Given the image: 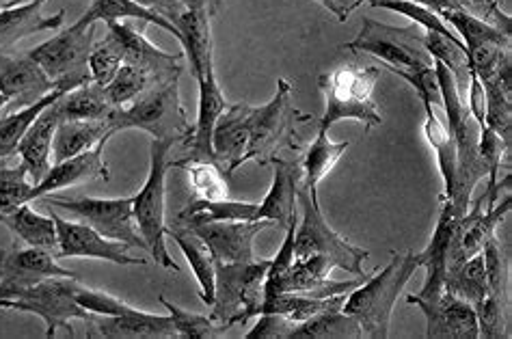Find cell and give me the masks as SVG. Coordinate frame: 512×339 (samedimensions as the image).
<instances>
[{
  "label": "cell",
  "mask_w": 512,
  "mask_h": 339,
  "mask_svg": "<svg viewBox=\"0 0 512 339\" xmlns=\"http://www.w3.org/2000/svg\"><path fill=\"white\" fill-rule=\"evenodd\" d=\"M420 26H389L372 18H363L361 31L344 50L366 52L385 63V70L409 83L422 104H441L439 83L435 74V59L422 46Z\"/></svg>",
  "instance_id": "6da1fadb"
},
{
  "label": "cell",
  "mask_w": 512,
  "mask_h": 339,
  "mask_svg": "<svg viewBox=\"0 0 512 339\" xmlns=\"http://www.w3.org/2000/svg\"><path fill=\"white\" fill-rule=\"evenodd\" d=\"M420 268L415 253H394L389 264L376 270L366 281L346 296L344 311L359 324L366 339H385L398 296Z\"/></svg>",
  "instance_id": "7a4b0ae2"
},
{
  "label": "cell",
  "mask_w": 512,
  "mask_h": 339,
  "mask_svg": "<svg viewBox=\"0 0 512 339\" xmlns=\"http://www.w3.org/2000/svg\"><path fill=\"white\" fill-rule=\"evenodd\" d=\"M175 143L171 141H152L150 145V173L141 191L132 197V216L137 232L141 234L147 253L152 260L163 268L182 273V268L173 262V257L167 249V171L171 169L169 154Z\"/></svg>",
  "instance_id": "3957f363"
},
{
  "label": "cell",
  "mask_w": 512,
  "mask_h": 339,
  "mask_svg": "<svg viewBox=\"0 0 512 339\" xmlns=\"http://www.w3.org/2000/svg\"><path fill=\"white\" fill-rule=\"evenodd\" d=\"M271 260L217 262L214 260V303L212 320L221 331L258 318L264 303V281Z\"/></svg>",
  "instance_id": "277c9868"
},
{
  "label": "cell",
  "mask_w": 512,
  "mask_h": 339,
  "mask_svg": "<svg viewBox=\"0 0 512 339\" xmlns=\"http://www.w3.org/2000/svg\"><path fill=\"white\" fill-rule=\"evenodd\" d=\"M381 78V67L342 65L331 74L320 76V89L325 93V115L318 119V128L327 130L342 119H355L359 124L376 128L383 124V115L374 102V87Z\"/></svg>",
  "instance_id": "5b68a950"
},
{
  "label": "cell",
  "mask_w": 512,
  "mask_h": 339,
  "mask_svg": "<svg viewBox=\"0 0 512 339\" xmlns=\"http://www.w3.org/2000/svg\"><path fill=\"white\" fill-rule=\"evenodd\" d=\"M113 132L143 130L156 141L186 143L193 134V124L188 121L180 100V78L147 89L132 104L117 108L109 121Z\"/></svg>",
  "instance_id": "8992f818"
},
{
  "label": "cell",
  "mask_w": 512,
  "mask_h": 339,
  "mask_svg": "<svg viewBox=\"0 0 512 339\" xmlns=\"http://www.w3.org/2000/svg\"><path fill=\"white\" fill-rule=\"evenodd\" d=\"M296 201H299L301 221L296 223L294 232V260H301V257L309 255H327L335 262V268H344L350 275H370L363 273V262L368 260L370 253L350 244V240L340 236L327 223L318 203V191H309V188L301 186L299 182Z\"/></svg>",
  "instance_id": "52a82bcc"
},
{
  "label": "cell",
  "mask_w": 512,
  "mask_h": 339,
  "mask_svg": "<svg viewBox=\"0 0 512 339\" xmlns=\"http://www.w3.org/2000/svg\"><path fill=\"white\" fill-rule=\"evenodd\" d=\"M98 24L78 26L50 37L48 42L29 50V57L42 67L55 87L72 91L93 83L89 72V54L96 44Z\"/></svg>",
  "instance_id": "ba28073f"
},
{
  "label": "cell",
  "mask_w": 512,
  "mask_h": 339,
  "mask_svg": "<svg viewBox=\"0 0 512 339\" xmlns=\"http://www.w3.org/2000/svg\"><path fill=\"white\" fill-rule=\"evenodd\" d=\"M78 277H50L37 286L24 290L20 296L0 301V307L11 311L35 314L46 322V337H55L57 329H65L74 337L72 320L89 322L91 314L76 301Z\"/></svg>",
  "instance_id": "9c48e42d"
},
{
  "label": "cell",
  "mask_w": 512,
  "mask_h": 339,
  "mask_svg": "<svg viewBox=\"0 0 512 339\" xmlns=\"http://www.w3.org/2000/svg\"><path fill=\"white\" fill-rule=\"evenodd\" d=\"M305 119L292 104V85L279 78L273 100L264 106H253L245 162H260V165L273 162L277 149L290 141L294 126Z\"/></svg>",
  "instance_id": "30bf717a"
},
{
  "label": "cell",
  "mask_w": 512,
  "mask_h": 339,
  "mask_svg": "<svg viewBox=\"0 0 512 339\" xmlns=\"http://www.w3.org/2000/svg\"><path fill=\"white\" fill-rule=\"evenodd\" d=\"M439 16L452 26L456 35H461L469 70L480 78V83H487L510 61V33L465 9H446Z\"/></svg>",
  "instance_id": "8fae6325"
},
{
  "label": "cell",
  "mask_w": 512,
  "mask_h": 339,
  "mask_svg": "<svg viewBox=\"0 0 512 339\" xmlns=\"http://www.w3.org/2000/svg\"><path fill=\"white\" fill-rule=\"evenodd\" d=\"M48 208H59L78 216L80 221L96 229L98 234L109 240L124 242L128 247L147 251L141 234L137 232L132 216V197L119 199H98V197H39Z\"/></svg>",
  "instance_id": "7c38bea8"
},
{
  "label": "cell",
  "mask_w": 512,
  "mask_h": 339,
  "mask_svg": "<svg viewBox=\"0 0 512 339\" xmlns=\"http://www.w3.org/2000/svg\"><path fill=\"white\" fill-rule=\"evenodd\" d=\"M50 277H78L57 262V255L37 247L0 249V301L20 296Z\"/></svg>",
  "instance_id": "4fadbf2b"
},
{
  "label": "cell",
  "mask_w": 512,
  "mask_h": 339,
  "mask_svg": "<svg viewBox=\"0 0 512 339\" xmlns=\"http://www.w3.org/2000/svg\"><path fill=\"white\" fill-rule=\"evenodd\" d=\"M463 214L465 212L458 210L452 199L448 197L441 199V210H439L435 232L430 236L426 249L415 253L417 264H420V268H426V281L422 290L415 296L433 298V296H439L441 292H446L448 264H450L452 249L458 236V225H461Z\"/></svg>",
  "instance_id": "5bb4252c"
},
{
  "label": "cell",
  "mask_w": 512,
  "mask_h": 339,
  "mask_svg": "<svg viewBox=\"0 0 512 339\" xmlns=\"http://www.w3.org/2000/svg\"><path fill=\"white\" fill-rule=\"evenodd\" d=\"M57 225V257H93L119 266H145L143 257H132L128 244L109 240L83 221H65L57 212H50Z\"/></svg>",
  "instance_id": "9a60e30c"
},
{
  "label": "cell",
  "mask_w": 512,
  "mask_h": 339,
  "mask_svg": "<svg viewBox=\"0 0 512 339\" xmlns=\"http://www.w3.org/2000/svg\"><path fill=\"white\" fill-rule=\"evenodd\" d=\"M407 303L424 314L428 339H480L474 307L448 290L433 298L409 294Z\"/></svg>",
  "instance_id": "2e32d148"
},
{
  "label": "cell",
  "mask_w": 512,
  "mask_h": 339,
  "mask_svg": "<svg viewBox=\"0 0 512 339\" xmlns=\"http://www.w3.org/2000/svg\"><path fill=\"white\" fill-rule=\"evenodd\" d=\"M106 31H111L119 39L121 46H124V63L139 67L141 72L152 78L154 87L182 76V54L160 50L141 31L126 22H109L106 24Z\"/></svg>",
  "instance_id": "e0dca14e"
},
{
  "label": "cell",
  "mask_w": 512,
  "mask_h": 339,
  "mask_svg": "<svg viewBox=\"0 0 512 339\" xmlns=\"http://www.w3.org/2000/svg\"><path fill=\"white\" fill-rule=\"evenodd\" d=\"M271 221H219L197 225L191 232L206 244L217 262H253V240Z\"/></svg>",
  "instance_id": "ac0fdd59"
},
{
  "label": "cell",
  "mask_w": 512,
  "mask_h": 339,
  "mask_svg": "<svg viewBox=\"0 0 512 339\" xmlns=\"http://www.w3.org/2000/svg\"><path fill=\"white\" fill-rule=\"evenodd\" d=\"M199 85V106H197V121L193 124V134L186 145L184 160H210L217 162V154L212 147V132L217 126V119L227 108V100L219 87L217 74H214V63L208 65V70L197 80ZM221 167V165H219Z\"/></svg>",
  "instance_id": "d6986e66"
},
{
  "label": "cell",
  "mask_w": 512,
  "mask_h": 339,
  "mask_svg": "<svg viewBox=\"0 0 512 339\" xmlns=\"http://www.w3.org/2000/svg\"><path fill=\"white\" fill-rule=\"evenodd\" d=\"M55 89L42 67L29 57V52H0V93L9 102L29 106Z\"/></svg>",
  "instance_id": "ffe728a7"
},
{
  "label": "cell",
  "mask_w": 512,
  "mask_h": 339,
  "mask_svg": "<svg viewBox=\"0 0 512 339\" xmlns=\"http://www.w3.org/2000/svg\"><path fill=\"white\" fill-rule=\"evenodd\" d=\"M251 113H253V106L245 102L227 104L223 115L217 119V126H214L212 147L227 178H232L234 171L245 165V154L249 147Z\"/></svg>",
  "instance_id": "44dd1931"
},
{
  "label": "cell",
  "mask_w": 512,
  "mask_h": 339,
  "mask_svg": "<svg viewBox=\"0 0 512 339\" xmlns=\"http://www.w3.org/2000/svg\"><path fill=\"white\" fill-rule=\"evenodd\" d=\"M104 147L106 141H100L96 147L87 149V152L78 154L70 160L57 162L52 165L50 171L46 173V178L33 186L31 191V201H37L44 195H52L57 191H63V188L78 186V184H87L93 180H111V171L109 165L104 160Z\"/></svg>",
  "instance_id": "7402d4cb"
},
{
  "label": "cell",
  "mask_w": 512,
  "mask_h": 339,
  "mask_svg": "<svg viewBox=\"0 0 512 339\" xmlns=\"http://www.w3.org/2000/svg\"><path fill=\"white\" fill-rule=\"evenodd\" d=\"M42 7V0H24V3L9 0L3 5V9H0V52H13L24 37L59 29L65 11L46 18L42 16Z\"/></svg>",
  "instance_id": "603a6c76"
},
{
  "label": "cell",
  "mask_w": 512,
  "mask_h": 339,
  "mask_svg": "<svg viewBox=\"0 0 512 339\" xmlns=\"http://www.w3.org/2000/svg\"><path fill=\"white\" fill-rule=\"evenodd\" d=\"M89 337L106 339H175L178 331L173 327L171 316L145 314L134 309L121 316H96L89 318Z\"/></svg>",
  "instance_id": "cb8c5ba5"
},
{
  "label": "cell",
  "mask_w": 512,
  "mask_h": 339,
  "mask_svg": "<svg viewBox=\"0 0 512 339\" xmlns=\"http://www.w3.org/2000/svg\"><path fill=\"white\" fill-rule=\"evenodd\" d=\"M275 178L271 191L258 206V221H271L273 225L288 229L294 221H299V201H296V188L301 182V167L284 158H273Z\"/></svg>",
  "instance_id": "d4e9b609"
},
{
  "label": "cell",
  "mask_w": 512,
  "mask_h": 339,
  "mask_svg": "<svg viewBox=\"0 0 512 339\" xmlns=\"http://www.w3.org/2000/svg\"><path fill=\"white\" fill-rule=\"evenodd\" d=\"M59 121L61 119L55 104H50L46 111L33 121L31 128L26 130L24 139L18 145L20 165L29 173L33 186L42 182L52 167V139H55Z\"/></svg>",
  "instance_id": "484cf974"
},
{
  "label": "cell",
  "mask_w": 512,
  "mask_h": 339,
  "mask_svg": "<svg viewBox=\"0 0 512 339\" xmlns=\"http://www.w3.org/2000/svg\"><path fill=\"white\" fill-rule=\"evenodd\" d=\"M175 29L180 33L178 42L182 44L186 59L191 63L193 78L199 80L214 63L212 57V26L208 9H184L178 18L173 20Z\"/></svg>",
  "instance_id": "4316f807"
},
{
  "label": "cell",
  "mask_w": 512,
  "mask_h": 339,
  "mask_svg": "<svg viewBox=\"0 0 512 339\" xmlns=\"http://www.w3.org/2000/svg\"><path fill=\"white\" fill-rule=\"evenodd\" d=\"M124 20H139L143 24H154L158 29L167 31L175 39H180L178 29L171 20L154 7L137 3V0H91L89 9L80 16L74 24L91 26V24H109V22H124Z\"/></svg>",
  "instance_id": "83f0119b"
},
{
  "label": "cell",
  "mask_w": 512,
  "mask_h": 339,
  "mask_svg": "<svg viewBox=\"0 0 512 339\" xmlns=\"http://www.w3.org/2000/svg\"><path fill=\"white\" fill-rule=\"evenodd\" d=\"M109 121H59L52 139V165L70 160L113 137Z\"/></svg>",
  "instance_id": "f1b7e54d"
},
{
  "label": "cell",
  "mask_w": 512,
  "mask_h": 339,
  "mask_svg": "<svg viewBox=\"0 0 512 339\" xmlns=\"http://www.w3.org/2000/svg\"><path fill=\"white\" fill-rule=\"evenodd\" d=\"M61 121H111L117 106L98 83H89L63 93L55 102Z\"/></svg>",
  "instance_id": "f546056e"
},
{
  "label": "cell",
  "mask_w": 512,
  "mask_h": 339,
  "mask_svg": "<svg viewBox=\"0 0 512 339\" xmlns=\"http://www.w3.org/2000/svg\"><path fill=\"white\" fill-rule=\"evenodd\" d=\"M13 238L20 240L24 247L46 249L57 255V225L52 216L39 214L31 203H24L18 210L0 216Z\"/></svg>",
  "instance_id": "4dcf8cb0"
},
{
  "label": "cell",
  "mask_w": 512,
  "mask_h": 339,
  "mask_svg": "<svg viewBox=\"0 0 512 339\" xmlns=\"http://www.w3.org/2000/svg\"><path fill=\"white\" fill-rule=\"evenodd\" d=\"M512 72L510 61L489 78L484 85V96H487V113H484V126L500 134L504 145L510 149L512 141Z\"/></svg>",
  "instance_id": "1f68e13d"
},
{
  "label": "cell",
  "mask_w": 512,
  "mask_h": 339,
  "mask_svg": "<svg viewBox=\"0 0 512 339\" xmlns=\"http://www.w3.org/2000/svg\"><path fill=\"white\" fill-rule=\"evenodd\" d=\"M258 206L260 203L249 201H206V199H193L188 206L180 212L178 221L184 229H193L197 225L206 223H219V221H258Z\"/></svg>",
  "instance_id": "d6a6232c"
},
{
  "label": "cell",
  "mask_w": 512,
  "mask_h": 339,
  "mask_svg": "<svg viewBox=\"0 0 512 339\" xmlns=\"http://www.w3.org/2000/svg\"><path fill=\"white\" fill-rule=\"evenodd\" d=\"M167 236L178 244L184 253L188 266H191L193 275L199 283V298L201 303L212 307L214 303V257L210 255L208 247L201 242L191 229H169Z\"/></svg>",
  "instance_id": "836d02e7"
},
{
  "label": "cell",
  "mask_w": 512,
  "mask_h": 339,
  "mask_svg": "<svg viewBox=\"0 0 512 339\" xmlns=\"http://www.w3.org/2000/svg\"><path fill=\"white\" fill-rule=\"evenodd\" d=\"M348 147V141L333 143L327 130L318 128V137L309 145L307 154L303 156L301 162V186L309 188V191H316L318 184L327 178L335 165H338Z\"/></svg>",
  "instance_id": "e575fe53"
},
{
  "label": "cell",
  "mask_w": 512,
  "mask_h": 339,
  "mask_svg": "<svg viewBox=\"0 0 512 339\" xmlns=\"http://www.w3.org/2000/svg\"><path fill=\"white\" fill-rule=\"evenodd\" d=\"M426 121H424V134L428 145L433 147L437 156V165L443 178V197H452L454 191V178H456V143L450 134L448 126L437 117L433 104H424Z\"/></svg>",
  "instance_id": "d590c367"
},
{
  "label": "cell",
  "mask_w": 512,
  "mask_h": 339,
  "mask_svg": "<svg viewBox=\"0 0 512 339\" xmlns=\"http://www.w3.org/2000/svg\"><path fill=\"white\" fill-rule=\"evenodd\" d=\"M67 89L57 87L55 91H50L48 96L42 100H37L29 106H22L20 111L7 115L5 119H0V160L11 158L13 154H18V145L24 139L26 130L31 128L33 121L42 115L50 104H55Z\"/></svg>",
  "instance_id": "8d00e7d4"
},
{
  "label": "cell",
  "mask_w": 512,
  "mask_h": 339,
  "mask_svg": "<svg viewBox=\"0 0 512 339\" xmlns=\"http://www.w3.org/2000/svg\"><path fill=\"white\" fill-rule=\"evenodd\" d=\"M361 329L344 309H327L294 327L290 339H361Z\"/></svg>",
  "instance_id": "74e56055"
},
{
  "label": "cell",
  "mask_w": 512,
  "mask_h": 339,
  "mask_svg": "<svg viewBox=\"0 0 512 339\" xmlns=\"http://www.w3.org/2000/svg\"><path fill=\"white\" fill-rule=\"evenodd\" d=\"M446 290L458 298H463V301H467L471 307L489 294V281H487V270H484L482 251L476 253L474 257H469L467 262L448 270Z\"/></svg>",
  "instance_id": "f35d334b"
},
{
  "label": "cell",
  "mask_w": 512,
  "mask_h": 339,
  "mask_svg": "<svg viewBox=\"0 0 512 339\" xmlns=\"http://www.w3.org/2000/svg\"><path fill=\"white\" fill-rule=\"evenodd\" d=\"M420 39L430 57L448 67L450 74L456 80L458 91H461V96L465 98L467 87H469V63H467L465 44L456 42V39H450L446 35L430 33V31H422Z\"/></svg>",
  "instance_id": "ab89813d"
},
{
  "label": "cell",
  "mask_w": 512,
  "mask_h": 339,
  "mask_svg": "<svg viewBox=\"0 0 512 339\" xmlns=\"http://www.w3.org/2000/svg\"><path fill=\"white\" fill-rule=\"evenodd\" d=\"M171 169H182L188 173V180L195 191V199L221 201L227 199L229 186L223 169L210 160H173Z\"/></svg>",
  "instance_id": "60d3db41"
},
{
  "label": "cell",
  "mask_w": 512,
  "mask_h": 339,
  "mask_svg": "<svg viewBox=\"0 0 512 339\" xmlns=\"http://www.w3.org/2000/svg\"><path fill=\"white\" fill-rule=\"evenodd\" d=\"M121 63H124V46L111 31H106L102 42L93 44L89 54L91 80L106 87L115 78Z\"/></svg>",
  "instance_id": "b9f144b4"
},
{
  "label": "cell",
  "mask_w": 512,
  "mask_h": 339,
  "mask_svg": "<svg viewBox=\"0 0 512 339\" xmlns=\"http://www.w3.org/2000/svg\"><path fill=\"white\" fill-rule=\"evenodd\" d=\"M152 87H154L152 78L147 76L145 72H141L139 67H134L130 63H121L115 78L104 87V91L117 108H124L128 104H132L137 98H141L143 93L147 89H152Z\"/></svg>",
  "instance_id": "7bdbcfd3"
},
{
  "label": "cell",
  "mask_w": 512,
  "mask_h": 339,
  "mask_svg": "<svg viewBox=\"0 0 512 339\" xmlns=\"http://www.w3.org/2000/svg\"><path fill=\"white\" fill-rule=\"evenodd\" d=\"M376 9H389V11H396L402 13L404 18L413 20L417 26H420L422 31H430V33H439V35H446L450 39H456V42H463L461 37L456 35V31L448 22H443V18L439 13H435L433 9H428L424 5H417L411 3V0H372L370 3Z\"/></svg>",
  "instance_id": "ee69618b"
},
{
  "label": "cell",
  "mask_w": 512,
  "mask_h": 339,
  "mask_svg": "<svg viewBox=\"0 0 512 339\" xmlns=\"http://www.w3.org/2000/svg\"><path fill=\"white\" fill-rule=\"evenodd\" d=\"M31 191L33 182L22 165H0V216L18 210L24 203H33Z\"/></svg>",
  "instance_id": "f6af8a7d"
},
{
  "label": "cell",
  "mask_w": 512,
  "mask_h": 339,
  "mask_svg": "<svg viewBox=\"0 0 512 339\" xmlns=\"http://www.w3.org/2000/svg\"><path fill=\"white\" fill-rule=\"evenodd\" d=\"M476 320H478V333L484 339H500L510 337L508 333V303L495 294H487L474 305Z\"/></svg>",
  "instance_id": "bcb514c9"
},
{
  "label": "cell",
  "mask_w": 512,
  "mask_h": 339,
  "mask_svg": "<svg viewBox=\"0 0 512 339\" xmlns=\"http://www.w3.org/2000/svg\"><path fill=\"white\" fill-rule=\"evenodd\" d=\"M482 257H484V270H487L489 292L495 294L497 298H502L504 303H508V262H506L502 242L497 240V236H491L489 242L484 244Z\"/></svg>",
  "instance_id": "7dc6e473"
},
{
  "label": "cell",
  "mask_w": 512,
  "mask_h": 339,
  "mask_svg": "<svg viewBox=\"0 0 512 339\" xmlns=\"http://www.w3.org/2000/svg\"><path fill=\"white\" fill-rule=\"evenodd\" d=\"M160 303L169 311L173 320V327L178 331V337L184 339H208L217 335V327H214V320L201 314H193V311H186L178 305L167 301L165 296H160Z\"/></svg>",
  "instance_id": "c3c4849f"
},
{
  "label": "cell",
  "mask_w": 512,
  "mask_h": 339,
  "mask_svg": "<svg viewBox=\"0 0 512 339\" xmlns=\"http://www.w3.org/2000/svg\"><path fill=\"white\" fill-rule=\"evenodd\" d=\"M76 301L78 305L87 309L89 314H96V316H121V314H130L137 307L128 305L126 301H121V298L113 296V294H106L102 290H93L83 286V283H76Z\"/></svg>",
  "instance_id": "681fc988"
},
{
  "label": "cell",
  "mask_w": 512,
  "mask_h": 339,
  "mask_svg": "<svg viewBox=\"0 0 512 339\" xmlns=\"http://www.w3.org/2000/svg\"><path fill=\"white\" fill-rule=\"evenodd\" d=\"M478 152L487 167V186H495L500 182L502 160L510 156V149L500 139V134L493 132L489 126H484L478 132Z\"/></svg>",
  "instance_id": "f907efd6"
},
{
  "label": "cell",
  "mask_w": 512,
  "mask_h": 339,
  "mask_svg": "<svg viewBox=\"0 0 512 339\" xmlns=\"http://www.w3.org/2000/svg\"><path fill=\"white\" fill-rule=\"evenodd\" d=\"M299 322L290 320L284 314H275V311H268V314H260L255 327L245 335V339H290L294 327Z\"/></svg>",
  "instance_id": "816d5d0a"
},
{
  "label": "cell",
  "mask_w": 512,
  "mask_h": 339,
  "mask_svg": "<svg viewBox=\"0 0 512 339\" xmlns=\"http://www.w3.org/2000/svg\"><path fill=\"white\" fill-rule=\"evenodd\" d=\"M471 5H474V11L478 18L487 20V22L495 24L497 29L510 33V18H508V13L502 11L500 5H489L487 0H471Z\"/></svg>",
  "instance_id": "f5cc1de1"
},
{
  "label": "cell",
  "mask_w": 512,
  "mask_h": 339,
  "mask_svg": "<svg viewBox=\"0 0 512 339\" xmlns=\"http://www.w3.org/2000/svg\"><path fill=\"white\" fill-rule=\"evenodd\" d=\"M363 3H372V0H357V5H363ZM411 3H417V5H424L428 9H433L435 13H441L446 9H465L469 13H474V5H471V0H411Z\"/></svg>",
  "instance_id": "db71d44e"
},
{
  "label": "cell",
  "mask_w": 512,
  "mask_h": 339,
  "mask_svg": "<svg viewBox=\"0 0 512 339\" xmlns=\"http://www.w3.org/2000/svg\"><path fill=\"white\" fill-rule=\"evenodd\" d=\"M316 3H320L327 11H331L340 22H346L350 18V13L359 7L357 0H316Z\"/></svg>",
  "instance_id": "11a10c76"
},
{
  "label": "cell",
  "mask_w": 512,
  "mask_h": 339,
  "mask_svg": "<svg viewBox=\"0 0 512 339\" xmlns=\"http://www.w3.org/2000/svg\"><path fill=\"white\" fill-rule=\"evenodd\" d=\"M152 3H154V9H158L171 22L186 9L184 0H152Z\"/></svg>",
  "instance_id": "9f6ffc18"
},
{
  "label": "cell",
  "mask_w": 512,
  "mask_h": 339,
  "mask_svg": "<svg viewBox=\"0 0 512 339\" xmlns=\"http://www.w3.org/2000/svg\"><path fill=\"white\" fill-rule=\"evenodd\" d=\"M184 7L186 9H208L210 16H214V13H219L217 0H184Z\"/></svg>",
  "instance_id": "6f0895ef"
},
{
  "label": "cell",
  "mask_w": 512,
  "mask_h": 339,
  "mask_svg": "<svg viewBox=\"0 0 512 339\" xmlns=\"http://www.w3.org/2000/svg\"><path fill=\"white\" fill-rule=\"evenodd\" d=\"M9 104V100L3 96V93H0V111H3V108Z\"/></svg>",
  "instance_id": "680465c9"
},
{
  "label": "cell",
  "mask_w": 512,
  "mask_h": 339,
  "mask_svg": "<svg viewBox=\"0 0 512 339\" xmlns=\"http://www.w3.org/2000/svg\"><path fill=\"white\" fill-rule=\"evenodd\" d=\"M42 3H46V0H42ZM137 3H141V5H147V7H154L152 0H137Z\"/></svg>",
  "instance_id": "91938a15"
},
{
  "label": "cell",
  "mask_w": 512,
  "mask_h": 339,
  "mask_svg": "<svg viewBox=\"0 0 512 339\" xmlns=\"http://www.w3.org/2000/svg\"><path fill=\"white\" fill-rule=\"evenodd\" d=\"M489 5H500V0H487Z\"/></svg>",
  "instance_id": "94428289"
},
{
  "label": "cell",
  "mask_w": 512,
  "mask_h": 339,
  "mask_svg": "<svg viewBox=\"0 0 512 339\" xmlns=\"http://www.w3.org/2000/svg\"><path fill=\"white\" fill-rule=\"evenodd\" d=\"M221 5H223V0H217V7L221 9Z\"/></svg>",
  "instance_id": "6125c7cd"
}]
</instances>
